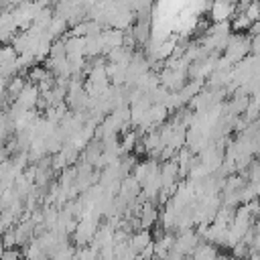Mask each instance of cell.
<instances>
[{
  "label": "cell",
  "mask_w": 260,
  "mask_h": 260,
  "mask_svg": "<svg viewBox=\"0 0 260 260\" xmlns=\"http://www.w3.org/2000/svg\"><path fill=\"white\" fill-rule=\"evenodd\" d=\"M130 246H132V250L136 252V254H140L142 250H146L152 242H150V236H148V232H138V234H134L130 240Z\"/></svg>",
  "instance_id": "cell-1"
},
{
  "label": "cell",
  "mask_w": 260,
  "mask_h": 260,
  "mask_svg": "<svg viewBox=\"0 0 260 260\" xmlns=\"http://www.w3.org/2000/svg\"><path fill=\"white\" fill-rule=\"evenodd\" d=\"M154 217H156V213H154V209H152V207L144 209V211H142V221H140V223H142V228H148V225L154 221Z\"/></svg>",
  "instance_id": "cell-2"
}]
</instances>
